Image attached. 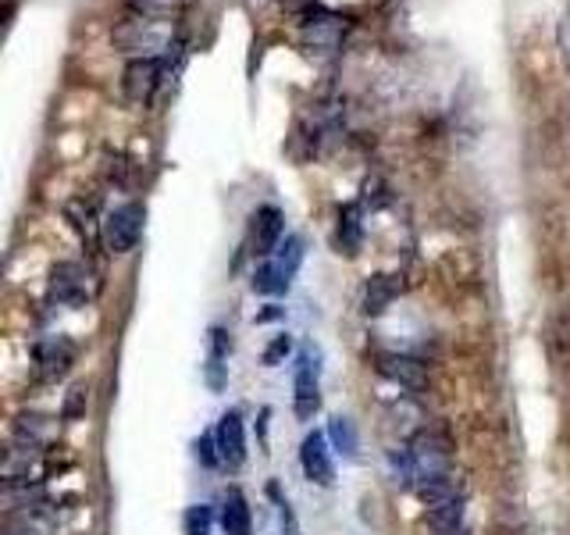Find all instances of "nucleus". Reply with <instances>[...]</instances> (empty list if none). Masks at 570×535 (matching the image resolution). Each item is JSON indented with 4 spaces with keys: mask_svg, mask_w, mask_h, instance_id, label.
I'll use <instances>...</instances> for the list:
<instances>
[{
    "mask_svg": "<svg viewBox=\"0 0 570 535\" xmlns=\"http://www.w3.org/2000/svg\"><path fill=\"white\" fill-rule=\"evenodd\" d=\"M111 40L121 54H132V58H168V50L183 47L171 18L154 14H129L125 22L115 26Z\"/></svg>",
    "mask_w": 570,
    "mask_h": 535,
    "instance_id": "f257e3e1",
    "label": "nucleus"
},
{
    "mask_svg": "<svg viewBox=\"0 0 570 535\" xmlns=\"http://www.w3.org/2000/svg\"><path fill=\"white\" fill-rule=\"evenodd\" d=\"M142 225H147V207H142L139 201L111 207L104 214V222H100L104 246L111 250V254H129V250H136V243L142 236Z\"/></svg>",
    "mask_w": 570,
    "mask_h": 535,
    "instance_id": "f03ea898",
    "label": "nucleus"
},
{
    "mask_svg": "<svg viewBox=\"0 0 570 535\" xmlns=\"http://www.w3.org/2000/svg\"><path fill=\"white\" fill-rule=\"evenodd\" d=\"M165 65L168 58H132L125 65V76H121L125 97L139 107H147L160 89V82H165Z\"/></svg>",
    "mask_w": 570,
    "mask_h": 535,
    "instance_id": "7ed1b4c3",
    "label": "nucleus"
},
{
    "mask_svg": "<svg viewBox=\"0 0 570 535\" xmlns=\"http://www.w3.org/2000/svg\"><path fill=\"white\" fill-rule=\"evenodd\" d=\"M282 240H285V214L275 204L257 207L254 218H249V254L267 261L278 250Z\"/></svg>",
    "mask_w": 570,
    "mask_h": 535,
    "instance_id": "20e7f679",
    "label": "nucleus"
},
{
    "mask_svg": "<svg viewBox=\"0 0 570 535\" xmlns=\"http://www.w3.org/2000/svg\"><path fill=\"white\" fill-rule=\"evenodd\" d=\"M50 300L82 308L89 300V272L79 261H58L50 268Z\"/></svg>",
    "mask_w": 570,
    "mask_h": 535,
    "instance_id": "39448f33",
    "label": "nucleus"
},
{
    "mask_svg": "<svg viewBox=\"0 0 570 535\" xmlns=\"http://www.w3.org/2000/svg\"><path fill=\"white\" fill-rule=\"evenodd\" d=\"M214 442H218L222 454V468L239 471L246 464V425L239 410H225L218 418V428H214Z\"/></svg>",
    "mask_w": 570,
    "mask_h": 535,
    "instance_id": "423d86ee",
    "label": "nucleus"
},
{
    "mask_svg": "<svg viewBox=\"0 0 570 535\" xmlns=\"http://www.w3.org/2000/svg\"><path fill=\"white\" fill-rule=\"evenodd\" d=\"M311 347L299 353L296 361V382H293V410L299 421H314L321 410V382H317V364H311Z\"/></svg>",
    "mask_w": 570,
    "mask_h": 535,
    "instance_id": "0eeeda50",
    "label": "nucleus"
},
{
    "mask_svg": "<svg viewBox=\"0 0 570 535\" xmlns=\"http://www.w3.org/2000/svg\"><path fill=\"white\" fill-rule=\"evenodd\" d=\"M299 464L303 475H307L314 486H332L335 481V464H332V450H328V432H311L299 446Z\"/></svg>",
    "mask_w": 570,
    "mask_h": 535,
    "instance_id": "6e6552de",
    "label": "nucleus"
},
{
    "mask_svg": "<svg viewBox=\"0 0 570 535\" xmlns=\"http://www.w3.org/2000/svg\"><path fill=\"white\" fill-rule=\"evenodd\" d=\"M36 368H40L43 379H61V374L76 361V343L68 335H47L32 347Z\"/></svg>",
    "mask_w": 570,
    "mask_h": 535,
    "instance_id": "1a4fd4ad",
    "label": "nucleus"
},
{
    "mask_svg": "<svg viewBox=\"0 0 570 535\" xmlns=\"http://www.w3.org/2000/svg\"><path fill=\"white\" fill-rule=\"evenodd\" d=\"M379 371L389 382H396L403 389H424L428 386V371L417 357L406 353H379Z\"/></svg>",
    "mask_w": 570,
    "mask_h": 535,
    "instance_id": "9d476101",
    "label": "nucleus"
},
{
    "mask_svg": "<svg viewBox=\"0 0 570 535\" xmlns=\"http://www.w3.org/2000/svg\"><path fill=\"white\" fill-rule=\"evenodd\" d=\"M400 279L396 275H371L367 285H364V314L379 318L389 311V303L400 296Z\"/></svg>",
    "mask_w": 570,
    "mask_h": 535,
    "instance_id": "9b49d317",
    "label": "nucleus"
},
{
    "mask_svg": "<svg viewBox=\"0 0 570 535\" xmlns=\"http://www.w3.org/2000/svg\"><path fill=\"white\" fill-rule=\"evenodd\" d=\"M222 528H225V535H249L254 532V514H249V504L239 489H228L222 499Z\"/></svg>",
    "mask_w": 570,
    "mask_h": 535,
    "instance_id": "f8f14e48",
    "label": "nucleus"
},
{
    "mask_svg": "<svg viewBox=\"0 0 570 535\" xmlns=\"http://www.w3.org/2000/svg\"><path fill=\"white\" fill-rule=\"evenodd\" d=\"M460 522H463V499L460 496L428 507V528H432L435 535H456Z\"/></svg>",
    "mask_w": 570,
    "mask_h": 535,
    "instance_id": "ddd939ff",
    "label": "nucleus"
},
{
    "mask_svg": "<svg viewBox=\"0 0 570 535\" xmlns=\"http://www.w3.org/2000/svg\"><path fill=\"white\" fill-rule=\"evenodd\" d=\"M267 261H272V264L278 268V275L293 285V279H296V272H299V264H303V240H299V236H285V240L278 243V250H275V254L267 257Z\"/></svg>",
    "mask_w": 570,
    "mask_h": 535,
    "instance_id": "4468645a",
    "label": "nucleus"
},
{
    "mask_svg": "<svg viewBox=\"0 0 570 535\" xmlns=\"http://www.w3.org/2000/svg\"><path fill=\"white\" fill-rule=\"evenodd\" d=\"M328 442H332V450H338L350 460L361 454V436H356V425L350 418H343V415H335L328 421Z\"/></svg>",
    "mask_w": 570,
    "mask_h": 535,
    "instance_id": "2eb2a0df",
    "label": "nucleus"
},
{
    "mask_svg": "<svg viewBox=\"0 0 570 535\" xmlns=\"http://www.w3.org/2000/svg\"><path fill=\"white\" fill-rule=\"evenodd\" d=\"M361 214H356V207L353 204H346L343 211H338V254H346L353 257L356 250H361Z\"/></svg>",
    "mask_w": 570,
    "mask_h": 535,
    "instance_id": "dca6fc26",
    "label": "nucleus"
},
{
    "mask_svg": "<svg viewBox=\"0 0 570 535\" xmlns=\"http://www.w3.org/2000/svg\"><path fill=\"white\" fill-rule=\"evenodd\" d=\"M254 293H264V296H282L289 293V282L278 275V268L272 261H264L257 272H254Z\"/></svg>",
    "mask_w": 570,
    "mask_h": 535,
    "instance_id": "f3484780",
    "label": "nucleus"
},
{
    "mask_svg": "<svg viewBox=\"0 0 570 535\" xmlns=\"http://www.w3.org/2000/svg\"><path fill=\"white\" fill-rule=\"evenodd\" d=\"M183 528H186V535H210V528H214V507L193 504L186 510V517H183Z\"/></svg>",
    "mask_w": 570,
    "mask_h": 535,
    "instance_id": "a211bd4d",
    "label": "nucleus"
},
{
    "mask_svg": "<svg viewBox=\"0 0 570 535\" xmlns=\"http://www.w3.org/2000/svg\"><path fill=\"white\" fill-rule=\"evenodd\" d=\"M136 14H154V18H171L186 8V0H129Z\"/></svg>",
    "mask_w": 570,
    "mask_h": 535,
    "instance_id": "6ab92c4d",
    "label": "nucleus"
},
{
    "mask_svg": "<svg viewBox=\"0 0 570 535\" xmlns=\"http://www.w3.org/2000/svg\"><path fill=\"white\" fill-rule=\"evenodd\" d=\"M289 350H293V339H289V335H275L272 343L264 347V357H261V361H264L267 368H278V364L285 361V357H289Z\"/></svg>",
    "mask_w": 570,
    "mask_h": 535,
    "instance_id": "aec40b11",
    "label": "nucleus"
},
{
    "mask_svg": "<svg viewBox=\"0 0 570 535\" xmlns=\"http://www.w3.org/2000/svg\"><path fill=\"white\" fill-rule=\"evenodd\" d=\"M196 457H200V464H207V468H218V464H222V454H218V442H214V432L196 439Z\"/></svg>",
    "mask_w": 570,
    "mask_h": 535,
    "instance_id": "412c9836",
    "label": "nucleus"
},
{
    "mask_svg": "<svg viewBox=\"0 0 570 535\" xmlns=\"http://www.w3.org/2000/svg\"><path fill=\"white\" fill-rule=\"evenodd\" d=\"M557 47H560L563 65L570 68V0H567V8L560 14V26H557Z\"/></svg>",
    "mask_w": 570,
    "mask_h": 535,
    "instance_id": "4be33fe9",
    "label": "nucleus"
},
{
    "mask_svg": "<svg viewBox=\"0 0 570 535\" xmlns=\"http://www.w3.org/2000/svg\"><path fill=\"white\" fill-rule=\"evenodd\" d=\"M278 514H282V535H299V525H296V514L289 507V499H278Z\"/></svg>",
    "mask_w": 570,
    "mask_h": 535,
    "instance_id": "5701e85b",
    "label": "nucleus"
},
{
    "mask_svg": "<svg viewBox=\"0 0 570 535\" xmlns=\"http://www.w3.org/2000/svg\"><path fill=\"white\" fill-rule=\"evenodd\" d=\"M82 400H86V389H82V386H79V389H71V397H68L65 415H68V418H76L79 410H82Z\"/></svg>",
    "mask_w": 570,
    "mask_h": 535,
    "instance_id": "b1692460",
    "label": "nucleus"
},
{
    "mask_svg": "<svg viewBox=\"0 0 570 535\" xmlns=\"http://www.w3.org/2000/svg\"><path fill=\"white\" fill-rule=\"evenodd\" d=\"M278 314H282L278 308H267V311H261V314H257V321H272V318H278Z\"/></svg>",
    "mask_w": 570,
    "mask_h": 535,
    "instance_id": "393cba45",
    "label": "nucleus"
}]
</instances>
